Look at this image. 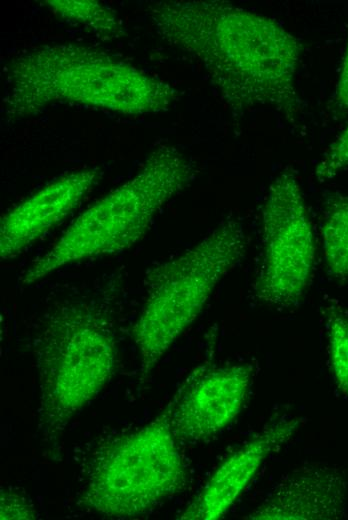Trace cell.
<instances>
[{"label": "cell", "mask_w": 348, "mask_h": 520, "mask_svg": "<svg viewBox=\"0 0 348 520\" xmlns=\"http://www.w3.org/2000/svg\"><path fill=\"white\" fill-rule=\"evenodd\" d=\"M348 474L330 464L287 473L247 515L253 520H337L347 516Z\"/></svg>", "instance_id": "obj_11"}, {"label": "cell", "mask_w": 348, "mask_h": 520, "mask_svg": "<svg viewBox=\"0 0 348 520\" xmlns=\"http://www.w3.org/2000/svg\"><path fill=\"white\" fill-rule=\"evenodd\" d=\"M323 315L332 372L339 389L348 397V311L335 299H329Z\"/></svg>", "instance_id": "obj_14"}, {"label": "cell", "mask_w": 348, "mask_h": 520, "mask_svg": "<svg viewBox=\"0 0 348 520\" xmlns=\"http://www.w3.org/2000/svg\"><path fill=\"white\" fill-rule=\"evenodd\" d=\"M247 243L242 223L228 217L195 245L148 272L147 296L131 331L142 381L197 319L218 283L243 257Z\"/></svg>", "instance_id": "obj_5"}, {"label": "cell", "mask_w": 348, "mask_h": 520, "mask_svg": "<svg viewBox=\"0 0 348 520\" xmlns=\"http://www.w3.org/2000/svg\"><path fill=\"white\" fill-rule=\"evenodd\" d=\"M301 424L299 417L284 416L247 439L219 464L178 518L216 520L226 515L266 459L288 443Z\"/></svg>", "instance_id": "obj_9"}, {"label": "cell", "mask_w": 348, "mask_h": 520, "mask_svg": "<svg viewBox=\"0 0 348 520\" xmlns=\"http://www.w3.org/2000/svg\"><path fill=\"white\" fill-rule=\"evenodd\" d=\"M348 167V126L323 154L315 169V177L324 182Z\"/></svg>", "instance_id": "obj_15"}, {"label": "cell", "mask_w": 348, "mask_h": 520, "mask_svg": "<svg viewBox=\"0 0 348 520\" xmlns=\"http://www.w3.org/2000/svg\"><path fill=\"white\" fill-rule=\"evenodd\" d=\"M161 38L203 67L235 116L274 110L297 127L302 43L276 20L229 1H156L147 8Z\"/></svg>", "instance_id": "obj_1"}, {"label": "cell", "mask_w": 348, "mask_h": 520, "mask_svg": "<svg viewBox=\"0 0 348 520\" xmlns=\"http://www.w3.org/2000/svg\"><path fill=\"white\" fill-rule=\"evenodd\" d=\"M4 112L18 120L56 103H74L125 115L169 109L178 91L169 83L98 48L76 43L35 47L6 71Z\"/></svg>", "instance_id": "obj_2"}, {"label": "cell", "mask_w": 348, "mask_h": 520, "mask_svg": "<svg viewBox=\"0 0 348 520\" xmlns=\"http://www.w3.org/2000/svg\"><path fill=\"white\" fill-rule=\"evenodd\" d=\"M100 176L98 168L66 173L11 208L0 224L1 259L17 257L63 222L93 190Z\"/></svg>", "instance_id": "obj_10"}, {"label": "cell", "mask_w": 348, "mask_h": 520, "mask_svg": "<svg viewBox=\"0 0 348 520\" xmlns=\"http://www.w3.org/2000/svg\"><path fill=\"white\" fill-rule=\"evenodd\" d=\"M194 177V167L177 148L157 146L132 177L88 207L33 261L21 275L20 285L37 283L66 265L132 247Z\"/></svg>", "instance_id": "obj_4"}, {"label": "cell", "mask_w": 348, "mask_h": 520, "mask_svg": "<svg viewBox=\"0 0 348 520\" xmlns=\"http://www.w3.org/2000/svg\"><path fill=\"white\" fill-rule=\"evenodd\" d=\"M45 3L59 18L82 26L98 38L112 40L125 34L117 14L97 1L50 0Z\"/></svg>", "instance_id": "obj_13"}, {"label": "cell", "mask_w": 348, "mask_h": 520, "mask_svg": "<svg viewBox=\"0 0 348 520\" xmlns=\"http://www.w3.org/2000/svg\"><path fill=\"white\" fill-rule=\"evenodd\" d=\"M321 238L329 274L348 278V194L332 195L324 204Z\"/></svg>", "instance_id": "obj_12"}, {"label": "cell", "mask_w": 348, "mask_h": 520, "mask_svg": "<svg viewBox=\"0 0 348 520\" xmlns=\"http://www.w3.org/2000/svg\"><path fill=\"white\" fill-rule=\"evenodd\" d=\"M110 306L76 296L45 313L34 340L39 381V431L56 445L73 417L106 386L117 362Z\"/></svg>", "instance_id": "obj_3"}, {"label": "cell", "mask_w": 348, "mask_h": 520, "mask_svg": "<svg viewBox=\"0 0 348 520\" xmlns=\"http://www.w3.org/2000/svg\"><path fill=\"white\" fill-rule=\"evenodd\" d=\"M333 104L340 113H348V40L334 92Z\"/></svg>", "instance_id": "obj_17"}, {"label": "cell", "mask_w": 348, "mask_h": 520, "mask_svg": "<svg viewBox=\"0 0 348 520\" xmlns=\"http://www.w3.org/2000/svg\"><path fill=\"white\" fill-rule=\"evenodd\" d=\"M252 369L246 364H205L195 368L166 407L179 442L212 439L242 411Z\"/></svg>", "instance_id": "obj_8"}, {"label": "cell", "mask_w": 348, "mask_h": 520, "mask_svg": "<svg viewBox=\"0 0 348 520\" xmlns=\"http://www.w3.org/2000/svg\"><path fill=\"white\" fill-rule=\"evenodd\" d=\"M167 408L151 422L102 444L88 463L79 503L98 514H145L179 493L187 470Z\"/></svg>", "instance_id": "obj_6"}, {"label": "cell", "mask_w": 348, "mask_h": 520, "mask_svg": "<svg viewBox=\"0 0 348 520\" xmlns=\"http://www.w3.org/2000/svg\"><path fill=\"white\" fill-rule=\"evenodd\" d=\"M316 256L313 226L294 169L282 170L262 207V250L252 293L273 308L298 304L309 286Z\"/></svg>", "instance_id": "obj_7"}, {"label": "cell", "mask_w": 348, "mask_h": 520, "mask_svg": "<svg viewBox=\"0 0 348 520\" xmlns=\"http://www.w3.org/2000/svg\"><path fill=\"white\" fill-rule=\"evenodd\" d=\"M1 509L0 518L3 519H35L37 513L33 504L22 493H18L8 489H2L1 492Z\"/></svg>", "instance_id": "obj_16"}]
</instances>
